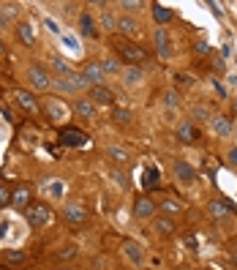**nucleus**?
<instances>
[{"label":"nucleus","instance_id":"10","mask_svg":"<svg viewBox=\"0 0 237 270\" xmlns=\"http://www.w3.org/2000/svg\"><path fill=\"white\" fill-rule=\"evenodd\" d=\"M177 139L183 145H194L196 139H199V131H196L194 120H183V123L177 126Z\"/></svg>","mask_w":237,"mask_h":270},{"label":"nucleus","instance_id":"47","mask_svg":"<svg viewBox=\"0 0 237 270\" xmlns=\"http://www.w3.org/2000/svg\"><path fill=\"white\" fill-rule=\"evenodd\" d=\"M186 246H188V248H194V251H196V238H191V235H188V238H186Z\"/></svg>","mask_w":237,"mask_h":270},{"label":"nucleus","instance_id":"21","mask_svg":"<svg viewBox=\"0 0 237 270\" xmlns=\"http://www.w3.org/2000/svg\"><path fill=\"white\" fill-rule=\"evenodd\" d=\"M79 30H82V36H87V38H96V36H98V33H96V25H93V17L87 14V11L79 14Z\"/></svg>","mask_w":237,"mask_h":270},{"label":"nucleus","instance_id":"37","mask_svg":"<svg viewBox=\"0 0 237 270\" xmlns=\"http://www.w3.org/2000/svg\"><path fill=\"white\" fill-rule=\"evenodd\" d=\"M6 205H11V191H9V186H0V207H6Z\"/></svg>","mask_w":237,"mask_h":270},{"label":"nucleus","instance_id":"44","mask_svg":"<svg viewBox=\"0 0 237 270\" xmlns=\"http://www.w3.org/2000/svg\"><path fill=\"white\" fill-rule=\"evenodd\" d=\"M210 11H213V14L218 17V19L223 17V11H221V6H218V3H210Z\"/></svg>","mask_w":237,"mask_h":270},{"label":"nucleus","instance_id":"46","mask_svg":"<svg viewBox=\"0 0 237 270\" xmlns=\"http://www.w3.org/2000/svg\"><path fill=\"white\" fill-rule=\"evenodd\" d=\"M0 112H3V118H6V120H14V115H11L9 106H0Z\"/></svg>","mask_w":237,"mask_h":270},{"label":"nucleus","instance_id":"29","mask_svg":"<svg viewBox=\"0 0 237 270\" xmlns=\"http://www.w3.org/2000/svg\"><path fill=\"white\" fill-rule=\"evenodd\" d=\"M46 194L49 197H55V199H63V188H66V183L63 180H46Z\"/></svg>","mask_w":237,"mask_h":270},{"label":"nucleus","instance_id":"6","mask_svg":"<svg viewBox=\"0 0 237 270\" xmlns=\"http://www.w3.org/2000/svg\"><path fill=\"white\" fill-rule=\"evenodd\" d=\"M153 41H155V52L161 60H172V44H169V33L164 28L153 30Z\"/></svg>","mask_w":237,"mask_h":270},{"label":"nucleus","instance_id":"48","mask_svg":"<svg viewBox=\"0 0 237 270\" xmlns=\"http://www.w3.org/2000/svg\"><path fill=\"white\" fill-rule=\"evenodd\" d=\"M229 161H232V164H237V147H232V150H229Z\"/></svg>","mask_w":237,"mask_h":270},{"label":"nucleus","instance_id":"50","mask_svg":"<svg viewBox=\"0 0 237 270\" xmlns=\"http://www.w3.org/2000/svg\"><path fill=\"white\" fill-rule=\"evenodd\" d=\"M0 238H6V224H0Z\"/></svg>","mask_w":237,"mask_h":270},{"label":"nucleus","instance_id":"14","mask_svg":"<svg viewBox=\"0 0 237 270\" xmlns=\"http://www.w3.org/2000/svg\"><path fill=\"white\" fill-rule=\"evenodd\" d=\"M210 126H213V131L218 134V137H229V134H232V120H229L226 115H213Z\"/></svg>","mask_w":237,"mask_h":270},{"label":"nucleus","instance_id":"12","mask_svg":"<svg viewBox=\"0 0 237 270\" xmlns=\"http://www.w3.org/2000/svg\"><path fill=\"white\" fill-rule=\"evenodd\" d=\"M155 210H158V205H155L153 199H147V197L137 199V205H134V215H137V219H153Z\"/></svg>","mask_w":237,"mask_h":270},{"label":"nucleus","instance_id":"11","mask_svg":"<svg viewBox=\"0 0 237 270\" xmlns=\"http://www.w3.org/2000/svg\"><path fill=\"white\" fill-rule=\"evenodd\" d=\"M90 101H93V104L109 106L112 101H114V93H112L106 85H93V87H90Z\"/></svg>","mask_w":237,"mask_h":270},{"label":"nucleus","instance_id":"20","mask_svg":"<svg viewBox=\"0 0 237 270\" xmlns=\"http://www.w3.org/2000/svg\"><path fill=\"white\" fill-rule=\"evenodd\" d=\"M117 33H123V36H139V22L131 17H120L117 19Z\"/></svg>","mask_w":237,"mask_h":270},{"label":"nucleus","instance_id":"40","mask_svg":"<svg viewBox=\"0 0 237 270\" xmlns=\"http://www.w3.org/2000/svg\"><path fill=\"white\" fill-rule=\"evenodd\" d=\"M60 38H63V44H66V46H69V49H74V52H77V49H79V41H77V38L66 36V33H63V36H60Z\"/></svg>","mask_w":237,"mask_h":270},{"label":"nucleus","instance_id":"17","mask_svg":"<svg viewBox=\"0 0 237 270\" xmlns=\"http://www.w3.org/2000/svg\"><path fill=\"white\" fill-rule=\"evenodd\" d=\"M14 33H17V38H19L25 46H36V36H33V28H30L28 22H17Z\"/></svg>","mask_w":237,"mask_h":270},{"label":"nucleus","instance_id":"26","mask_svg":"<svg viewBox=\"0 0 237 270\" xmlns=\"http://www.w3.org/2000/svg\"><path fill=\"white\" fill-rule=\"evenodd\" d=\"M101 69H104V74H123V63H120L117 58H104L101 60Z\"/></svg>","mask_w":237,"mask_h":270},{"label":"nucleus","instance_id":"19","mask_svg":"<svg viewBox=\"0 0 237 270\" xmlns=\"http://www.w3.org/2000/svg\"><path fill=\"white\" fill-rule=\"evenodd\" d=\"M142 79H145V71H142L139 66H128V69H123V82L128 87H137Z\"/></svg>","mask_w":237,"mask_h":270},{"label":"nucleus","instance_id":"4","mask_svg":"<svg viewBox=\"0 0 237 270\" xmlns=\"http://www.w3.org/2000/svg\"><path fill=\"white\" fill-rule=\"evenodd\" d=\"M44 115L52 120V123H63V120H69V106H66L60 98H46Z\"/></svg>","mask_w":237,"mask_h":270},{"label":"nucleus","instance_id":"32","mask_svg":"<svg viewBox=\"0 0 237 270\" xmlns=\"http://www.w3.org/2000/svg\"><path fill=\"white\" fill-rule=\"evenodd\" d=\"M112 120H114V123H120V126H126V123H131V112H128L126 106H114V110H112Z\"/></svg>","mask_w":237,"mask_h":270},{"label":"nucleus","instance_id":"33","mask_svg":"<svg viewBox=\"0 0 237 270\" xmlns=\"http://www.w3.org/2000/svg\"><path fill=\"white\" fill-rule=\"evenodd\" d=\"M3 256H6V262H11V265H22L28 254H25L22 248H9V251H6Z\"/></svg>","mask_w":237,"mask_h":270},{"label":"nucleus","instance_id":"36","mask_svg":"<svg viewBox=\"0 0 237 270\" xmlns=\"http://www.w3.org/2000/svg\"><path fill=\"white\" fill-rule=\"evenodd\" d=\"M109 178H112V180H114V183H117L120 188H128V178H126V175H123V172L112 170V172H109Z\"/></svg>","mask_w":237,"mask_h":270},{"label":"nucleus","instance_id":"5","mask_svg":"<svg viewBox=\"0 0 237 270\" xmlns=\"http://www.w3.org/2000/svg\"><path fill=\"white\" fill-rule=\"evenodd\" d=\"M60 142H63L66 147H85L90 139H87V134H82L79 128L63 126V128H60Z\"/></svg>","mask_w":237,"mask_h":270},{"label":"nucleus","instance_id":"2","mask_svg":"<svg viewBox=\"0 0 237 270\" xmlns=\"http://www.w3.org/2000/svg\"><path fill=\"white\" fill-rule=\"evenodd\" d=\"M25 219H28V224L33 229H41L52 221V210L46 205H41V202H30V205L25 207Z\"/></svg>","mask_w":237,"mask_h":270},{"label":"nucleus","instance_id":"45","mask_svg":"<svg viewBox=\"0 0 237 270\" xmlns=\"http://www.w3.org/2000/svg\"><path fill=\"white\" fill-rule=\"evenodd\" d=\"M196 52H202V55H207V52H210V46H207L205 41H199V44H196Z\"/></svg>","mask_w":237,"mask_h":270},{"label":"nucleus","instance_id":"38","mask_svg":"<svg viewBox=\"0 0 237 270\" xmlns=\"http://www.w3.org/2000/svg\"><path fill=\"white\" fill-rule=\"evenodd\" d=\"M164 104H166V106H172V110H174V106L180 104V101H177V93L166 90V93H164Z\"/></svg>","mask_w":237,"mask_h":270},{"label":"nucleus","instance_id":"8","mask_svg":"<svg viewBox=\"0 0 237 270\" xmlns=\"http://www.w3.org/2000/svg\"><path fill=\"white\" fill-rule=\"evenodd\" d=\"M82 77L87 79L90 85H104V69H101V60H90V63L82 66Z\"/></svg>","mask_w":237,"mask_h":270},{"label":"nucleus","instance_id":"15","mask_svg":"<svg viewBox=\"0 0 237 270\" xmlns=\"http://www.w3.org/2000/svg\"><path fill=\"white\" fill-rule=\"evenodd\" d=\"M174 175H177L183 183H194L196 180V170L188 164V161H174Z\"/></svg>","mask_w":237,"mask_h":270},{"label":"nucleus","instance_id":"41","mask_svg":"<svg viewBox=\"0 0 237 270\" xmlns=\"http://www.w3.org/2000/svg\"><path fill=\"white\" fill-rule=\"evenodd\" d=\"M44 25H46V28H49L52 33H57V36H63V30L57 28V22H55V19H44Z\"/></svg>","mask_w":237,"mask_h":270},{"label":"nucleus","instance_id":"49","mask_svg":"<svg viewBox=\"0 0 237 270\" xmlns=\"http://www.w3.org/2000/svg\"><path fill=\"white\" fill-rule=\"evenodd\" d=\"M226 82L229 85H237V74H226Z\"/></svg>","mask_w":237,"mask_h":270},{"label":"nucleus","instance_id":"28","mask_svg":"<svg viewBox=\"0 0 237 270\" xmlns=\"http://www.w3.org/2000/svg\"><path fill=\"white\" fill-rule=\"evenodd\" d=\"M126 254H128V259H131L134 265H142V262H145V254H142V248L137 246V243H126Z\"/></svg>","mask_w":237,"mask_h":270},{"label":"nucleus","instance_id":"9","mask_svg":"<svg viewBox=\"0 0 237 270\" xmlns=\"http://www.w3.org/2000/svg\"><path fill=\"white\" fill-rule=\"evenodd\" d=\"M63 215H66V221H69L71 227H79V224H85V221H87V210H85L82 205H77V202H71V205H66Z\"/></svg>","mask_w":237,"mask_h":270},{"label":"nucleus","instance_id":"3","mask_svg":"<svg viewBox=\"0 0 237 270\" xmlns=\"http://www.w3.org/2000/svg\"><path fill=\"white\" fill-rule=\"evenodd\" d=\"M28 79H30V85L36 87V90H49V87H52L49 71H46L44 66H38V63H33L28 69Z\"/></svg>","mask_w":237,"mask_h":270},{"label":"nucleus","instance_id":"51","mask_svg":"<svg viewBox=\"0 0 237 270\" xmlns=\"http://www.w3.org/2000/svg\"><path fill=\"white\" fill-rule=\"evenodd\" d=\"M232 110H234V115H237V98L232 101Z\"/></svg>","mask_w":237,"mask_h":270},{"label":"nucleus","instance_id":"31","mask_svg":"<svg viewBox=\"0 0 237 270\" xmlns=\"http://www.w3.org/2000/svg\"><path fill=\"white\" fill-rule=\"evenodd\" d=\"M158 207H161V210H164L166 215H177V213H183V205H180L177 199H164Z\"/></svg>","mask_w":237,"mask_h":270},{"label":"nucleus","instance_id":"23","mask_svg":"<svg viewBox=\"0 0 237 270\" xmlns=\"http://www.w3.org/2000/svg\"><path fill=\"white\" fill-rule=\"evenodd\" d=\"M106 156H109L114 164H128V161H131V153L123 150V147H117V145H109V147H106Z\"/></svg>","mask_w":237,"mask_h":270},{"label":"nucleus","instance_id":"34","mask_svg":"<svg viewBox=\"0 0 237 270\" xmlns=\"http://www.w3.org/2000/svg\"><path fill=\"white\" fill-rule=\"evenodd\" d=\"M101 25L106 28V33H114V30H117V19H114L109 11H104V14H101Z\"/></svg>","mask_w":237,"mask_h":270},{"label":"nucleus","instance_id":"16","mask_svg":"<svg viewBox=\"0 0 237 270\" xmlns=\"http://www.w3.org/2000/svg\"><path fill=\"white\" fill-rule=\"evenodd\" d=\"M11 205L14 207H28L30 205V186H17L11 191Z\"/></svg>","mask_w":237,"mask_h":270},{"label":"nucleus","instance_id":"1","mask_svg":"<svg viewBox=\"0 0 237 270\" xmlns=\"http://www.w3.org/2000/svg\"><path fill=\"white\" fill-rule=\"evenodd\" d=\"M114 52H117L120 60H123V63H128V66H139V63H145L147 55H150L145 46L131 44V41H123V38H114Z\"/></svg>","mask_w":237,"mask_h":270},{"label":"nucleus","instance_id":"42","mask_svg":"<svg viewBox=\"0 0 237 270\" xmlns=\"http://www.w3.org/2000/svg\"><path fill=\"white\" fill-rule=\"evenodd\" d=\"M74 254H77V248H74V246H69L66 251H60V259H74Z\"/></svg>","mask_w":237,"mask_h":270},{"label":"nucleus","instance_id":"30","mask_svg":"<svg viewBox=\"0 0 237 270\" xmlns=\"http://www.w3.org/2000/svg\"><path fill=\"white\" fill-rule=\"evenodd\" d=\"M142 183H145L147 191H150V188H161V186H158V170H155V167H150V170L145 172V178H142Z\"/></svg>","mask_w":237,"mask_h":270},{"label":"nucleus","instance_id":"18","mask_svg":"<svg viewBox=\"0 0 237 270\" xmlns=\"http://www.w3.org/2000/svg\"><path fill=\"white\" fill-rule=\"evenodd\" d=\"M19 6L17 3H6V6H0V25H3V28H9L11 25V19H17L19 17Z\"/></svg>","mask_w":237,"mask_h":270},{"label":"nucleus","instance_id":"24","mask_svg":"<svg viewBox=\"0 0 237 270\" xmlns=\"http://www.w3.org/2000/svg\"><path fill=\"white\" fill-rule=\"evenodd\" d=\"M49 63H52V69H55V71L60 74V77H71V74H77L69 63H66L63 58H57V55H49Z\"/></svg>","mask_w":237,"mask_h":270},{"label":"nucleus","instance_id":"7","mask_svg":"<svg viewBox=\"0 0 237 270\" xmlns=\"http://www.w3.org/2000/svg\"><path fill=\"white\" fill-rule=\"evenodd\" d=\"M11 98H14L17 104L22 106V110L28 112V115H38V110H41V104H38V101H36V96H33L30 90H17V93H14V96H11Z\"/></svg>","mask_w":237,"mask_h":270},{"label":"nucleus","instance_id":"13","mask_svg":"<svg viewBox=\"0 0 237 270\" xmlns=\"http://www.w3.org/2000/svg\"><path fill=\"white\" fill-rule=\"evenodd\" d=\"M74 112H77L82 120H93L96 118V104H93L90 98H77L74 101Z\"/></svg>","mask_w":237,"mask_h":270},{"label":"nucleus","instance_id":"22","mask_svg":"<svg viewBox=\"0 0 237 270\" xmlns=\"http://www.w3.org/2000/svg\"><path fill=\"white\" fill-rule=\"evenodd\" d=\"M207 213L213 215V219H226V215L232 213V205H229V202H210Z\"/></svg>","mask_w":237,"mask_h":270},{"label":"nucleus","instance_id":"25","mask_svg":"<svg viewBox=\"0 0 237 270\" xmlns=\"http://www.w3.org/2000/svg\"><path fill=\"white\" fill-rule=\"evenodd\" d=\"M153 17H155V22L158 25H166V22H172V11L166 9V6H161V3H153Z\"/></svg>","mask_w":237,"mask_h":270},{"label":"nucleus","instance_id":"43","mask_svg":"<svg viewBox=\"0 0 237 270\" xmlns=\"http://www.w3.org/2000/svg\"><path fill=\"white\" fill-rule=\"evenodd\" d=\"M213 87H215V93H218V96L226 98V87H223V85L218 82V79H213Z\"/></svg>","mask_w":237,"mask_h":270},{"label":"nucleus","instance_id":"35","mask_svg":"<svg viewBox=\"0 0 237 270\" xmlns=\"http://www.w3.org/2000/svg\"><path fill=\"white\" fill-rule=\"evenodd\" d=\"M191 118H194V120H213V115H210L207 106H194Z\"/></svg>","mask_w":237,"mask_h":270},{"label":"nucleus","instance_id":"27","mask_svg":"<svg viewBox=\"0 0 237 270\" xmlns=\"http://www.w3.org/2000/svg\"><path fill=\"white\" fill-rule=\"evenodd\" d=\"M153 227L158 229L161 235H172L174 229H177V227H174V221L169 219V215H161V219H155V221H153Z\"/></svg>","mask_w":237,"mask_h":270},{"label":"nucleus","instance_id":"39","mask_svg":"<svg viewBox=\"0 0 237 270\" xmlns=\"http://www.w3.org/2000/svg\"><path fill=\"white\" fill-rule=\"evenodd\" d=\"M145 3H139V0H123L120 3V9H126V11H137V9H142Z\"/></svg>","mask_w":237,"mask_h":270},{"label":"nucleus","instance_id":"52","mask_svg":"<svg viewBox=\"0 0 237 270\" xmlns=\"http://www.w3.org/2000/svg\"><path fill=\"white\" fill-rule=\"evenodd\" d=\"M0 55H6V46L3 44H0Z\"/></svg>","mask_w":237,"mask_h":270}]
</instances>
